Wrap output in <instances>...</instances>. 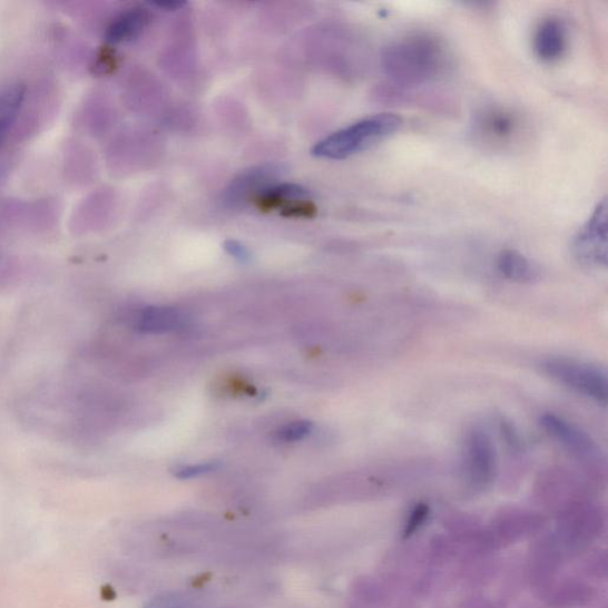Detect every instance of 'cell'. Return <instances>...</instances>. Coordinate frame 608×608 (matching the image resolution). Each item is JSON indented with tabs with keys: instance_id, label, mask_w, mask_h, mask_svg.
Wrapping results in <instances>:
<instances>
[{
	"instance_id": "6da1fadb",
	"label": "cell",
	"mask_w": 608,
	"mask_h": 608,
	"mask_svg": "<svg viewBox=\"0 0 608 608\" xmlns=\"http://www.w3.org/2000/svg\"><path fill=\"white\" fill-rule=\"evenodd\" d=\"M382 61L392 81L418 86L438 79L447 68L449 58L438 39L418 33L389 45Z\"/></svg>"
},
{
	"instance_id": "7a4b0ae2",
	"label": "cell",
	"mask_w": 608,
	"mask_h": 608,
	"mask_svg": "<svg viewBox=\"0 0 608 608\" xmlns=\"http://www.w3.org/2000/svg\"><path fill=\"white\" fill-rule=\"evenodd\" d=\"M403 119L393 114H381L356 121L322 139L312 154L318 158L345 159L380 145L401 130Z\"/></svg>"
},
{
	"instance_id": "3957f363",
	"label": "cell",
	"mask_w": 608,
	"mask_h": 608,
	"mask_svg": "<svg viewBox=\"0 0 608 608\" xmlns=\"http://www.w3.org/2000/svg\"><path fill=\"white\" fill-rule=\"evenodd\" d=\"M543 372L559 384L592 401L607 403V373L598 365L571 357L553 356L542 364Z\"/></svg>"
},
{
	"instance_id": "277c9868",
	"label": "cell",
	"mask_w": 608,
	"mask_h": 608,
	"mask_svg": "<svg viewBox=\"0 0 608 608\" xmlns=\"http://www.w3.org/2000/svg\"><path fill=\"white\" fill-rule=\"evenodd\" d=\"M577 259L591 267L607 266V200L604 199L579 232L573 243Z\"/></svg>"
},
{
	"instance_id": "5b68a950",
	"label": "cell",
	"mask_w": 608,
	"mask_h": 608,
	"mask_svg": "<svg viewBox=\"0 0 608 608\" xmlns=\"http://www.w3.org/2000/svg\"><path fill=\"white\" fill-rule=\"evenodd\" d=\"M522 121L502 107H489L480 112L474 122V134L482 145L503 149L521 137Z\"/></svg>"
},
{
	"instance_id": "8992f818",
	"label": "cell",
	"mask_w": 608,
	"mask_h": 608,
	"mask_svg": "<svg viewBox=\"0 0 608 608\" xmlns=\"http://www.w3.org/2000/svg\"><path fill=\"white\" fill-rule=\"evenodd\" d=\"M464 462L470 480L487 487L497 470V452L491 435L482 426H473L464 441Z\"/></svg>"
},
{
	"instance_id": "52a82bcc",
	"label": "cell",
	"mask_w": 608,
	"mask_h": 608,
	"mask_svg": "<svg viewBox=\"0 0 608 608\" xmlns=\"http://www.w3.org/2000/svg\"><path fill=\"white\" fill-rule=\"evenodd\" d=\"M541 425L547 434L569 453L581 459L599 457L597 443L575 423L556 414H546L541 418Z\"/></svg>"
},
{
	"instance_id": "ba28073f",
	"label": "cell",
	"mask_w": 608,
	"mask_h": 608,
	"mask_svg": "<svg viewBox=\"0 0 608 608\" xmlns=\"http://www.w3.org/2000/svg\"><path fill=\"white\" fill-rule=\"evenodd\" d=\"M568 47V30L562 20L558 17H550L545 20L533 38L536 56L545 62L560 60Z\"/></svg>"
},
{
	"instance_id": "9c48e42d",
	"label": "cell",
	"mask_w": 608,
	"mask_h": 608,
	"mask_svg": "<svg viewBox=\"0 0 608 608\" xmlns=\"http://www.w3.org/2000/svg\"><path fill=\"white\" fill-rule=\"evenodd\" d=\"M28 88L21 81L0 86V150L20 118L27 99Z\"/></svg>"
},
{
	"instance_id": "30bf717a",
	"label": "cell",
	"mask_w": 608,
	"mask_h": 608,
	"mask_svg": "<svg viewBox=\"0 0 608 608\" xmlns=\"http://www.w3.org/2000/svg\"><path fill=\"white\" fill-rule=\"evenodd\" d=\"M274 167H259L242 174L227 189L226 198L231 203H241L256 196L274 180Z\"/></svg>"
},
{
	"instance_id": "8fae6325",
	"label": "cell",
	"mask_w": 608,
	"mask_h": 608,
	"mask_svg": "<svg viewBox=\"0 0 608 608\" xmlns=\"http://www.w3.org/2000/svg\"><path fill=\"white\" fill-rule=\"evenodd\" d=\"M184 316L180 312L168 307H150L143 310L135 317V328L140 333L159 334L180 327Z\"/></svg>"
},
{
	"instance_id": "7c38bea8",
	"label": "cell",
	"mask_w": 608,
	"mask_h": 608,
	"mask_svg": "<svg viewBox=\"0 0 608 608\" xmlns=\"http://www.w3.org/2000/svg\"><path fill=\"white\" fill-rule=\"evenodd\" d=\"M149 21L150 14L146 9H131L116 18L107 29L106 39L114 45L129 42L146 29Z\"/></svg>"
},
{
	"instance_id": "4fadbf2b",
	"label": "cell",
	"mask_w": 608,
	"mask_h": 608,
	"mask_svg": "<svg viewBox=\"0 0 608 608\" xmlns=\"http://www.w3.org/2000/svg\"><path fill=\"white\" fill-rule=\"evenodd\" d=\"M497 266L500 274L516 283H532L541 276L540 267L516 249L500 254Z\"/></svg>"
},
{
	"instance_id": "5bb4252c",
	"label": "cell",
	"mask_w": 608,
	"mask_h": 608,
	"mask_svg": "<svg viewBox=\"0 0 608 608\" xmlns=\"http://www.w3.org/2000/svg\"><path fill=\"white\" fill-rule=\"evenodd\" d=\"M311 193L298 185L284 184L280 186L267 187L261 192L256 198L255 204L262 212H271L275 209H282L294 202L310 200Z\"/></svg>"
},
{
	"instance_id": "9a60e30c",
	"label": "cell",
	"mask_w": 608,
	"mask_h": 608,
	"mask_svg": "<svg viewBox=\"0 0 608 608\" xmlns=\"http://www.w3.org/2000/svg\"><path fill=\"white\" fill-rule=\"evenodd\" d=\"M313 423L308 421H297L284 425L276 433V438L282 442H296L307 438L313 431Z\"/></svg>"
},
{
	"instance_id": "2e32d148",
	"label": "cell",
	"mask_w": 608,
	"mask_h": 608,
	"mask_svg": "<svg viewBox=\"0 0 608 608\" xmlns=\"http://www.w3.org/2000/svg\"><path fill=\"white\" fill-rule=\"evenodd\" d=\"M281 214L285 218H313L316 206L311 200L294 202L283 207Z\"/></svg>"
},
{
	"instance_id": "e0dca14e",
	"label": "cell",
	"mask_w": 608,
	"mask_h": 608,
	"mask_svg": "<svg viewBox=\"0 0 608 608\" xmlns=\"http://www.w3.org/2000/svg\"><path fill=\"white\" fill-rule=\"evenodd\" d=\"M220 468L218 461H212L206 463L190 464V467L183 468L176 472L178 479H193L204 474H208L213 471H217Z\"/></svg>"
},
{
	"instance_id": "ac0fdd59",
	"label": "cell",
	"mask_w": 608,
	"mask_h": 608,
	"mask_svg": "<svg viewBox=\"0 0 608 608\" xmlns=\"http://www.w3.org/2000/svg\"><path fill=\"white\" fill-rule=\"evenodd\" d=\"M500 433H502L504 440L507 441V444L513 452H523L524 442L520 433L516 431L514 425L506 420H502V422H500Z\"/></svg>"
},
{
	"instance_id": "d6986e66",
	"label": "cell",
	"mask_w": 608,
	"mask_h": 608,
	"mask_svg": "<svg viewBox=\"0 0 608 608\" xmlns=\"http://www.w3.org/2000/svg\"><path fill=\"white\" fill-rule=\"evenodd\" d=\"M429 514V508L425 504L418 506L413 512H411L408 523L404 530V538H410L411 535L415 533L421 526L424 524Z\"/></svg>"
},
{
	"instance_id": "ffe728a7",
	"label": "cell",
	"mask_w": 608,
	"mask_h": 608,
	"mask_svg": "<svg viewBox=\"0 0 608 608\" xmlns=\"http://www.w3.org/2000/svg\"><path fill=\"white\" fill-rule=\"evenodd\" d=\"M226 252L241 262H247L249 259L248 249L237 241H228L225 243Z\"/></svg>"
},
{
	"instance_id": "44dd1931",
	"label": "cell",
	"mask_w": 608,
	"mask_h": 608,
	"mask_svg": "<svg viewBox=\"0 0 608 608\" xmlns=\"http://www.w3.org/2000/svg\"><path fill=\"white\" fill-rule=\"evenodd\" d=\"M151 6L165 11H175L186 7L187 3L178 2V0H170V2H153Z\"/></svg>"
}]
</instances>
